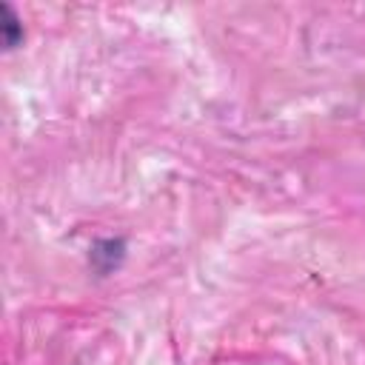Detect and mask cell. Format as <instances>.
I'll return each mask as SVG.
<instances>
[{"instance_id":"cell-1","label":"cell","mask_w":365,"mask_h":365,"mask_svg":"<svg viewBox=\"0 0 365 365\" xmlns=\"http://www.w3.org/2000/svg\"><path fill=\"white\" fill-rule=\"evenodd\" d=\"M0 14H3V46H6V48H14V46L23 40V29H20V23H17L14 11H11V6L0 3Z\"/></svg>"}]
</instances>
